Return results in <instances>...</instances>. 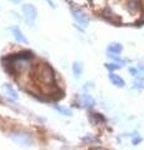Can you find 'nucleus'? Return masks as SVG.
<instances>
[{
    "label": "nucleus",
    "mask_w": 144,
    "mask_h": 150,
    "mask_svg": "<svg viewBox=\"0 0 144 150\" xmlns=\"http://www.w3.org/2000/svg\"><path fill=\"white\" fill-rule=\"evenodd\" d=\"M82 104L85 109H92V108H94V105H95V100L89 94H84V95L82 96Z\"/></svg>",
    "instance_id": "0eeeda50"
},
{
    "label": "nucleus",
    "mask_w": 144,
    "mask_h": 150,
    "mask_svg": "<svg viewBox=\"0 0 144 150\" xmlns=\"http://www.w3.org/2000/svg\"><path fill=\"white\" fill-rule=\"evenodd\" d=\"M135 88H138V89H144V80H135Z\"/></svg>",
    "instance_id": "4468645a"
},
{
    "label": "nucleus",
    "mask_w": 144,
    "mask_h": 150,
    "mask_svg": "<svg viewBox=\"0 0 144 150\" xmlns=\"http://www.w3.org/2000/svg\"><path fill=\"white\" fill-rule=\"evenodd\" d=\"M11 139L15 143L24 145V146H29L33 144V139H31L30 134L25 133V131H14V133H11Z\"/></svg>",
    "instance_id": "7ed1b4c3"
},
{
    "label": "nucleus",
    "mask_w": 144,
    "mask_h": 150,
    "mask_svg": "<svg viewBox=\"0 0 144 150\" xmlns=\"http://www.w3.org/2000/svg\"><path fill=\"white\" fill-rule=\"evenodd\" d=\"M109 80H110V83L113 84V85H115L117 88H124L125 86V81L123 80V78H120L119 75L114 74V73L109 74Z\"/></svg>",
    "instance_id": "423d86ee"
},
{
    "label": "nucleus",
    "mask_w": 144,
    "mask_h": 150,
    "mask_svg": "<svg viewBox=\"0 0 144 150\" xmlns=\"http://www.w3.org/2000/svg\"><path fill=\"white\" fill-rule=\"evenodd\" d=\"M128 9L132 13L138 11L139 10V3H138V0H131V1L128 3Z\"/></svg>",
    "instance_id": "9b49d317"
},
{
    "label": "nucleus",
    "mask_w": 144,
    "mask_h": 150,
    "mask_svg": "<svg viewBox=\"0 0 144 150\" xmlns=\"http://www.w3.org/2000/svg\"><path fill=\"white\" fill-rule=\"evenodd\" d=\"M143 5H144V0H143Z\"/></svg>",
    "instance_id": "aec40b11"
},
{
    "label": "nucleus",
    "mask_w": 144,
    "mask_h": 150,
    "mask_svg": "<svg viewBox=\"0 0 144 150\" xmlns=\"http://www.w3.org/2000/svg\"><path fill=\"white\" fill-rule=\"evenodd\" d=\"M54 108H55V109H57V110H58L62 115H64V116H70V115H72V110H69V109H65V108H62L60 105H55Z\"/></svg>",
    "instance_id": "f8f14e48"
},
{
    "label": "nucleus",
    "mask_w": 144,
    "mask_h": 150,
    "mask_svg": "<svg viewBox=\"0 0 144 150\" xmlns=\"http://www.w3.org/2000/svg\"><path fill=\"white\" fill-rule=\"evenodd\" d=\"M10 1H13V3H15V4H18V3H20L21 0H10Z\"/></svg>",
    "instance_id": "a211bd4d"
},
{
    "label": "nucleus",
    "mask_w": 144,
    "mask_h": 150,
    "mask_svg": "<svg viewBox=\"0 0 144 150\" xmlns=\"http://www.w3.org/2000/svg\"><path fill=\"white\" fill-rule=\"evenodd\" d=\"M3 88H4V90L6 91L8 95H10V96L13 98V99H15V100L19 99V95H18L16 90H15V89H14V88L10 85V84H4Z\"/></svg>",
    "instance_id": "9d476101"
},
{
    "label": "nucleus",
    "mask_w": 144,
    "mask_h": 150,
    "mask_svg": "<svg viewBox=\"0 0 144 150\" xmlns=\"http://www.w3.org/2000/svg\"><path fill=\"white\" fill-rule=\"evenodd\" d=\"M72 15H73V19L75 20L79 25L82 26H88V24H89V18H88V15L82 11L80 9H72Z\"/></svg>",
    "instance_id": "20e7f679"
},
{
    "label": "nucleus",
    "mask_w": 144,
    "mask_h": 150,
    "mask_svg": "<svg viewBox=\"0 0 144 150\" xmlns=\"http://www.w3.org/2000/svg\"><path fill=\"white\" fill-rule=\"evenodd\" d=\"M105 68L109 70V71H114V70H118L122 68V65H118L115 63H110V64H105Z\"/></svg>",
    "instance_id": "ddd939ff"
},
{
    "label": "nucleus",
    "mask_w": 144,
    "mask_h": 150,
    "mask_svg": "<svg viewBox=\"0 0 144 150\" xmlns=\"http://www.w3.org/2000/svg\"><path fill=\"white\" fill-rule=\"evenodd\" d=\"M129 71H131V73L134 75V76H135V75H137V70H135V69H129Z\"/></svg>",
    "instance_id": "f3484780"
},
{
    "label": "nucleus",
    "mask_w": 144,
    "mask_h": 150,
    "mask_svg": "<svg viewBox=\"0 0 144 150\" xmlns=\"http://www.w3.org/2000/svg\"><path fill=\"white\" fill-rule=\"evenodd\" d=\"M11 33L14 35V39H15L18 43H21V44H28V39L25 38V35L23 34V31L20 30L19 26H11Z\"/></svg>",
    "instance_id": "39448f33"
},
{
    "label": "nucleus",
    "mask_w": 144,
    "mask_h": 150,
    "mask_svg": "<svg viewBox=\"0 0 144 150\" xmlns=\"http://www.w3.org/2000/svg\"><path fill=\"white\" fill-rule=\"evenodd\" d=\"M122 50H123V46L119 43H110L108 45V53L110 54H120Z\"/></svg>",
    "instance_id": "6e6552de"
},
{
    "label": "nucleus",
    "mask_w": 144,
    "mask_h": 150,
    "mask_svg": "<svg viewBox=\"0 0 144 150\" xmlns=\"http://www.w3.org/2000/svg\"><path fill=\"white\" fill-rule=\"evenodd\" d=\"M142 142V138H135V139H133V144L134 145H137L138 143H140Z\"/></svg>",
    "instance_id": "2eb2a0df"
},
{
    "label": "nucleus",
    "mask_w": 144,
    "mask_h": 150,
    "mask_svg": "<svg viewBox=\"0 0 144 150\" xmlns=\"http://www.w3.org/2000/svg\"><path fill=\"white\" fill-rule=\"evenodd\" d=\"M21 10H23V15H24L26 23L33 26L35 24L36 16H38L36 8L33 5V4H24V5L21 6Z\"/></svg>",
    "instance_id": "f03ea898"
},
{
    "label": "nucleus",
    "mask_w": 144,
    "mask_h": 150,
    "mask_svg": "<svg viewBox=\"0 0 144 150\" xmlns=\"http://www.w3.org/2000/svg\"><path fill=\"white\" fill-rule=\"evenodd\" d=\"M139 69L143 70V71H144V65H139Z\"/></svg>",
    "instance_id": "6ab92c4d"
},
{
    "label": "nucleus",
    "mask_w": 144,
    "mask_h": 150,
    "mask_svg": "<svg viewBox=\"0 0 144 150\" xmlns=\"http://www.w3.org/2000/svg\"><path fill=\"white\" fill-rule=\"evenodd\" d=\"M45 1L48 3V4H49V5L52 6V8H55V5H54V1H53V0H45Z\"/></svg>",
    "instance_id": "dca6fc26"
},
{
    "label": "nucleus",
    "mask_w": 144,
    "mask_h": 150,
    "mask_svg": "<svg viewBox=\"0 0 144 150\" xmlns=\"http://www.w3.org/2000/svg\"><path fill=\"white\" fill-rule=\"evenodd\" d=\"M38 78L39 80L45 84V85H54L55 83V76H54V71L53 69L50 68L49 64H40L39 69H38Z\"/></svg>",
    "instance_id": "f257e3e1"
},
{
    "label": "nucleus",
    "mask_w": 144,
    "mask_h": 150,
    "mask_svg": "<svg viewBox=\"0 0 144 150\" xmlns=\"http://www.w3.org/2000/svg\"><path fill=\"white\" fill-rule=\"evenodd\" d=\"M72 69H73V74L75 78H79L83 74V64L80 62H74L72 65Z\"/></svg>",
    "instance_id": "1a4fd4ad"
}]
</instances>
